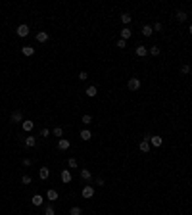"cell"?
<instances>
[{
  "instance_id": "25",
  "label": "cell",
  "mask_w": 192,
  "mask_h": 215,
  "mask_svg": "<svg viewBox=\"0 0 192 215\" xmlns=\"http://www.w3.org/2000/svg\"><path fill=\"white\" fill-rule=\"evenodd\" d=\"M152 33H154L152 25H144V27H142V35H144V36H150Z\"/></svg>"
},
{
  "instance_id": "18",
  "label": "cell",
  "mask_w": 192,
  "mask_h": 215,
  "mask_svg": "<svg viewBox=\"0 0 192 215\" xmlns=\"http://www.w3.org/2000/svg\"><path fill=\"white\" fill-rule=\"evenodd\" d=\"M36 144V138H35V136H25V146H27V148H33V146Z\"/></svg>"
},
{
  "instance_id": "40",
  "label": "cell",
  "mask_w": 192,
  "mask_h": 215,
  "mask_svg": "<svg viewBox=\"0 0 192 215\" xmlns=\"http://www.w3.org/2000/svg\"><path fill=\"white\" fill-rule=\"evenodd\" d=\"M190 77H192V71H190Z\"/></svg>"
},
{
  "instance_id": "4",
  "label": "cell",
  "mask_w": 192,
  "mask_h": 215,
  "mask_svg": "<svg viewBox=\"0 0 192 215\" xmlns=\"http://www.w3.org/2000/svg\"><path fill=\"white\" fill-rule=\"evenodd\" d=\"M16 33H17V36H21V39H23V36H27V35H29V25L21 23V25L16 29Z\"/></svg>"
},
{
  "instance_id": "26",
  "label": "cell",
  "mask_w": 192,
  "mask_h": 215,
  "mask_svg": "<svg viewBox=\"0 0 192 215\" xmlns=\"http://www.w3.org/2000/svg\"><path fill=\"white\" fill-rule=\"evenodd\" d=\"M131 19H132V17H131V13H121V21L125 23V27L131 23Z\"/></svg>"
},
{
  "instance_id": "37",
  "label": "cell",
  "mask_w": 192,
  "mask_h": 215,
  "mask_svg": "<svg viewBox=\"0 0 192 215\" xmlns=\"http://www.w3.org/2000/svg\"><path fill=\"white\" fill-rule=\"evenodd\" d=\"M31 163H33V161H31V159H29V158H25V159H23V165H25V167H29V165H31Z\"/></svg>"
},
{
  "instance_id": "10",
  "label": "cell",
  "mask_w": 192,
  "mask_h": 215,
  "mask_svg": "<svg viewBox=\"0 0 192 215\" xmlns=\"http://www.w3.org/2000/svg\"><path fill=\"white\" fill-rule=\"evenodd\" d=\"M175 17H177V21H181V23H182V21H186V19H188V13H186L185 10H177Z\"/></svg>"
},
{
  "instance_id": "3",
  "label": "cell",
  "mask_w": 192,
  "mask_h": 215,
  "mask_svg": "<svg viewBox=\"0 0 192 215\" xmlns=\"http://www.w3.org/2000/svg\"><path fill=\"white\" fill-rule=\"evenodd\" d=\"M81 194H83V198H92V196H94V186L92 184L83 186V192H81Z\"/></svg>"
},
{
  "instance_id": "21",
  "label": "cell",
  "mask_w": 192,
  "mask_h": 215,
  "mask_svg": "<svg viewBox=\"0 0 192 215\" xmlns=\"http://www.w3.org/2000/svg\"><path fill=\"white\" fill-rule=\"evenodd\" d=\"M21 52H23V56H33L35 48L33 46H23V48H21Z\"/></svg>"
},
{
  "instance_id": "38",
  "label": "cell",
  "mask_w": 192,
  "mask_h": 215,
  "mask_svg": "<svg viewBox=\"0 0 192 215\" xmlns=\"http://www.w3.org/2000/svg\"><path fill=\"white\" fill-rule=\"evenodd\" d=\"M188 33H190V35H192V25H190V29H188Z\"/></svg>"
},
{
  "instance_id": "5",
  "label": "cell",
  "mask_w": 192,
  "mask_h": 215,
  "mask_svg": "<svg viewBox=\"0 0 192 215\" xmlns=\"http://www.w3.org/2000/svg\"><path fill=\"white\" fill-rule=\"evenodd\" d=\"M60 179H62L63 184H69V182H71V173H69V169H63V171L60 173Z\"/></svg>"
},
{
  "instance_id": "35",
  "label": "cell",
  "mask_w": 192,
  "mask_h": 215,
  "mask_svg": "<svg viewBox=\"0 0 192 215\" xmlns=\"http://www.w3.org/2000/svg\"><path fill=\"white\" fill-rule=\"evenodd\" d=\"M96 186H104V179H102V177H98V179H96Z\"/></svg>"
},
{
  "instance_id": "17",
  "label": "cell",
  "mask_w": 192,
  "mask_h": 215,
  "mask_svg": "<svg viewBox=\"0 0 192 215\" xmlns=\"http://www.w3.org/2000/svg\"><path fill=\"white\" fill-rule=\"evenodd\" d=\"M85 92H86V96H89V98H94V96L98 94V90H96V86H94V85H90L89 89L85 90Z\"/></svg>"
},
{
  "instance_id": "24",
  "label": "cell",
  "mask_w": 192,
  "mask_h": 215,
  "mask_svg": "<svg viewBox=\"0 0 192 215\" xmlns=\"http://www.w3.org/2000/svg\"><path fill=\"white\" fill-rule=\"evenodd\" d=\"M67 167H69V169H77V167H79L77 159L75 158H69V159H67Z\"/></svg>"
},
{
  "instance_id": "13",
  "label": "cell",
  "mask_w": 192,
  "mask_h": 215,
  "mask_svg": "<svg viewBox=\"0 0 192 215\" xmlns=\"http://www.w3.org/2000/svg\"><path fill=\"white\" fill-rule=\"evenodd\" d=\"M39 177H40L42 181H46L48 177H50V169H48V167H40V171H39Z\"/></svg>"
},
{
  "instance_id": "22",
  "label": "cell",
  "mask_w": 192,
  "mask_h": 215,
  "mask_svg": "<svg viewBox=\"0 0 192 215\" xmlns=\"http://www.w3.org/2000/svg\"><path fill=\"white\" fill-rule=\"evenodd\" d=\"M159 52H161L159 46H150V48H148V54H150V56H159Z\"/></svg>"
},
{
  "instance_id": "6",
  "label": "cell",
  "mask_w": 192,
  "mask_h": 215,
  "mask_svg": "<svg viewBox=\"0 0 192 215\" xmlns=\"http://www.w3.org/2000/svg\"><path fill=\"white\" fill-rule=\"evenodd\" d=\"M12 123H23V113L19 112V109H16V112H12Z\"/></svg>"
},
{
  "instance_id": "15",
  "label": "cell",
  "mask_w": 192,
  "mask_h": 215,
  "mask_svg": "<svg viewBox=\"0 0 192 215\" xmlns=\"http://www.w3.org/2000/svg\"><path fill=\"white\" fill-rule=\"evenodd\" d=\"M48 33H46V31H40V33H36V40H39V42H46V40H48Z\"/></svg>"
},
{
  "instance_id": "9",
  "label": "cell",
  "mask_w": 192,
  "mask_h": 215,
  "mask_svg": "<svg viewBox=\"0 0 192 215\" xmlns=\"http://www.w3.org/2000/svg\"><path fill=\"white\" fill-rule=\"evenodd\" d=\"M69 146H71V142H69L67 138H60V140H58V148L63 150V152H65V150H69Z\"/></svg>"
},
{
  "instance_id": "12",
  "label": "cell",
  "mask_w": 192,
  "mask_h": 215,
  "mask_svg": "<svg viewBox=\"0 0 192 215\" xmlns=\"http://www.w3.org/2000/svg\"><path fill=\"white\" fill-rule=\"evenodd\" d=\"M21 127H23V131H33V127H35V121H31V119H23V123H21Z\"/></svg>"
},
{
  "instance_id": "31",
  "label": "cell",
  "mask_w": 192,
  "mask_h": 215,
  "mask_svg": "<svg viewBox=\"0 0 192 215\" xmlns=\"http://www.w3.org/2000/svg\"><path fill=\"white\" fill-rule=\"evenodd\" d=\"M152 29H154V31H158V33H159V31H161V29H163V25H161V23H159V21H156V23H154V25H152Z\"/></svg>"
},
{
  "instance_id": "16",
  "label": "cell",
  "mask_w": 192,
  "mask_h": 215,
  "mask_svg": "<svg viewBox=\"0 0 192 215\" xmlns=\"http://www.w3.org/2000/svg\"><path fill=\"white\" fill-rule=\"evenodd\" d=\"M131 35H132V31L129 29V27H123V29H121V39H123V40L131 39Z\"/></svg>"
},
{
  "instance_id": "39",
  "label": "cell",
  "mask_w": 192,
  "mask_h": 215,
  "mask_svg": "<svg viewBox=\"0 0 192 215\" xmlns=\"http://www.w3.org/2000/svg\"><path fill=\"white\" fill-rule=\"evenodd\" d=\"M190 16H192V10H190Z\"/></svg>"
},
{
  "instance_id": "2",
  "label": "cell",
  "mask_w": 192,
  "mask_h": 215,
  "mask_svg": "<svg viewBox=\"0 0 192 215\" xmlns=\"http://www.w3.org/2000/svg\"><path fill=\"white\" fill-rule=\"evenodd\" d=\"M163 144V138L159 135H154V136H150V146H154V148H159V146Z\"/></svg>"
},
{
  "instance_id": "29",
  "label": "cell",
  "mask_w": 192,
  "mask_h": 215,
  "mask_svg": "<svg viewBox=\"0 0 192 215\" xmlns=\"http://www.w3.org/2000/svg\"><path fill=\"white\" fill-rule=\"evenodd\" d=\"M44 215H56V211H54L52 205H46V208H44Z\"/></svg>"
},
{
  "instance_id": "20",
  "label": "cell",
  "mask_w": 192,
  "mask_h": 215,
  "mask_svg": "<svg viewBox=\"0 0 192 215\" xmlns=\"http://www.w3.org/2000/svg\"><path fill=\"white\" fill-rule=\"evenodd\" d=\"M92 138V132H90L89 129H83L81 131V140H90Z\"/></svg>"
},
{
  "instance_id": "34",
  "label": "cell",
  "mask_w": 192,
  "mask_h": 215,
  "mask_svg": "<svg viewBox=\"0 0 192 215\" xmlns=\"http://www.w3.org/2000/svg\"><path fill=\"white\" fill-rule=\"evenodd\" d=\"M125 46H127V40H123V39L117 40V48H125Z\"/></svg>"
},
{
  "instance_id": "27",
  "label": "cell",
  "mask_w": 192,
  "mask_h": 215,
  "mask_svg": "<svg viewBox=\"0 0 192 215\" xmlns=\"http://www.w3.org/2000/svg\"><path fill=\"white\" fill-rule=\"evenodd\" d=\"M81 213H83V209H81L79 205H73V208L69 209V215H81Z\"/></svg>"
},
{
  "instance_id": "1",
  "label": "cell",
  "mask_w": 192,
  "mask_h": 215,
  "mask_svg": "<svg viewBox=\"0 0 192 215\" xmlns=\"http://www.w3.org/2000/svg\"><path fill=\"white\" fill-rule=\"evenodd\" d=\"M140 85H142V83H140L138 77H131V79L127 81V89H129V90H138Z\"/></svg>"
},
{
  "instance_id": "30",
  "label": "cell",
  "mask_w": 192,
  "mask_h": 215,
  "mask_svg": "<svg viewBox=\"0 0 192 215\" xmlns=\"http://www.w3.org/2000/svg\"><path fill=\"white\" fill-rule=\"evenodd\" d=\"M31 181H33V179H31L29 175H23V177H21V182H23V184H31Z\"/></svg>"
},
{
  "instance_id": "7",
  "label": "cell",
  "mask_w": 192,
  "mask_h": 215,
  "mask_svg": "<svg viewBox=\"0 0 192 215\" xmlns=\"http://www.w3.org/2000/svg\"><path fill=\"white\" fill-rule=\"evenodd\" d=\"M135 54H136L138 58H144V56H148V48H146L144 44H140V46L135 48Z\"/></svg>"
},
{
  "instance_id": "28",
  "label": "cell",
  "mask_w": 192,
  "mask_h": 215,
  "mask_svg": "<svg viewBox=\"0 0 192 215\" xmlns=\"http://www.w3.org/2000/svg\"><path fill=\"white\" fill-rule=\"evenodd\" d=\"M83 125H90V123H92V115H89V113H86V115H83Z\"/></svg>"
},
{
  "instance_id": "23",
  "label": "cell",
  "mask_w": 192,
  "mask_h": 215,
  "mask_svg": "<svg viewBox=\"0 0 192 215\" xmlns=\"http://www.w3.org/2000/svg\"><path fill=\"white\" fill-rule=\"evenodd\" d=\"M52 135L58 136V138H62V136H63V129H62V127H54V129H52Z\"/></svg>"
},
{
  "instance_id": "14",
  "label": "cell",
  "mask_w": 192,
  "mask_h": 215,
  "mask_svg": "<svg viewBox=\"0 0 192 215\" xmlns=\"http://www.w3.org/2000/svg\"><path fill=\"white\" fill-rule=\"evenodd\" d=\"M81 179H83V181H86V182H89L90 179H92V173H90V171H89V169H81Z\"/></svg>"
},
{
  "instance_id": "11",
  "label": "cell",
  "mask_w": 192,
  "mask_h": 215,
  "mask_svg": "<svg viewBox=\"0 0 192 215\" xmlns=\"http://www.w3.org/2000/svg\"><path fill=\"white\" fill-rule=\"evenodd\" d=\"M31 204L39 208V205H42V204H44V198H42V196H40V194H35L33 198H31Z\"/></svg>"
},
{
  "instance_id": "36",
  "label": "cell",
  "mask_w": 192,
  "mask_h": 215,
  "mask_svg": "<svg viewBox=\"0 0 192 215\" xmlns=\"http://www.w3.org/2000/svg\"><path fill=\"white\" fill-rule=\"evenodd\" d=\"M40 136H50V131L48 129H42V131H40Z\"/></svg>"
},
{
  "instance_id": "19",
  "label": "cell",
  "mask_w": 192,
  "mask_h": 215,
  "mask_svg": "<svg viewBox=\"0 0 192 215\" xmlns=\"http://www.w3.org/2000/svg\"><path fill=\"white\" fill-rule=\"evenodd\" d=\"M46 198L50 200V202H54V200H58V190H54V188H50L46 192Z\"/></svg>"
},
{
  "instance_id": "8",
  "label": "cell",
  "mask_w": 192,
  "mask_h": 215,
  "mask_svg": "<svg viewBox=\"0 0 192 215\" xmlns=\"http://www.w3.org/2000/svg\"><path fill=\"white\" fill-rule=\"evenodd\" d=\"M138 148H140V152H142V154H148L150 148H152V146H150V140H140Z\"/></svg>"
},
{
  "instance_id": "33",
  "label": "cell",
  "mask_w": 192,
  "mask_h": 215,
  "mask_svg": "<svg viewBox=\"0 0 192 215\" xmlns=\"http://www.w3.org/2000/svg\"><path fill=\"white\" fill-rule=\"evenodd\" d=\"M192 69H190V65H188V63H185V65H182L181 67V73H190Z\"/></svg>"
},
{
  "instance_id": "32",
  "label": "cell",
  "mask_w": 192,
  "mask_h": 215,
  "mask_svg": "<svg viewBox=\"0 0 192 215\" xmlns=\"http://www.w3.org/2000/svg\"><path fill=\"white\" fill-rule=\"evenodd\" d=\"M86 79H89V73H86V71H81V73H79V81H86Z\"/></svg>"
}]
</instances>
